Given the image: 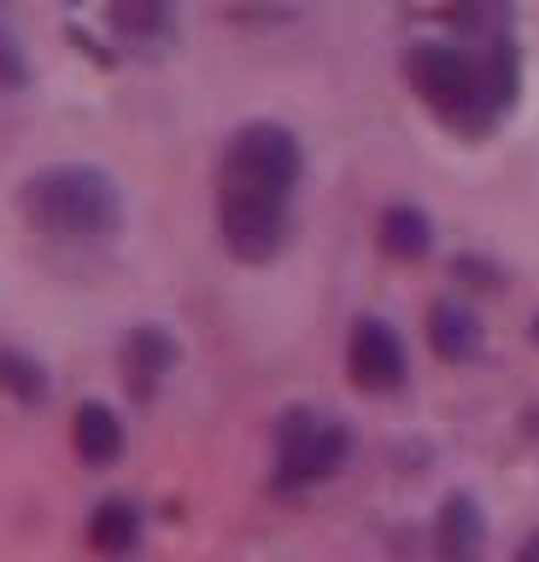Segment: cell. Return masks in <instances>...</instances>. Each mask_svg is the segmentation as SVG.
Instances as JSON below:
<instances>
[{
    "mask_svg": "<svg viewBox=\"0 0 539 562\" xmlns=\"http://www.w3.org/2000/svg\"><path fill=\"white\" fill-rule=\"evenodd\" d=\"M428 340H434V351H440V358L463 363L469 351L481 346V328H475V316H469L463 305H434V311H428Z\"/></svg>",
    "mask_w": 539,
    "mask_h": 562,
    "instance_id": "30bf717a",
    "label": "cell"
},
{
    "mask_svg": "<svg viewBox=\"0 0 539 562\" xmlns=\"http://www.w3.org/2000/svg\"><path fill=\"white\" fill-rule=\"evenodd\" d=\"M170 363H177V346H170L165 328H135L124 340V375H130L135 393H153Z\"/></svg>",
    "mask_w": 539,
    "mask_h": 562,
    "instance_id": "ba28073f",
    "label": "cell"
},
{
    "mask_svg": "<svg viewBox=\"0 0 539 562\" xmlns=\"http://www.w3.org/2000/svg\"><path fill=\"white\" fill-rule=\"evenodd\" d=\"M30 82V59L19 47V35H12V24L0 18V88H24Z\"/></svg>",
    "mask_w": 539,
    "mask_h": 562,
    "instance_id": "5bb4252c",
    "label": "cell"
},
{
    "mask_svg": "<svg viewBox=\"0 0 539 562\" xmlns=\"http://www.w3.org/2000/svg\"><path fill=\"white\" fill-rule=\"evenodd\" d=\"M24 211H30V223L59 235V240H100L124 217V200H117L106 170L54 165V170H36L24 182Z\"/></svg>",
    "mask_w": 539,
    "mask_h": 562,
    "instance_id": "6da1fadb",
    "label": "cell"
},
{
    "mask_svg": "<svg viewBox=\"0 0 539 562\" xmlns=\"http://www.w3.org/2000/svg\"><path fill=\"white\" fill-rule=\"evenodd\" d=\"M217 217H223V246L247 263H265L282 252L288 240V205L276 200H247V193H217Z\"/></svg>",
    "mask_w": 539,
    "mask_h": 562,
    "instance_id": "5b68a950",
    "label": "cell"
},
{
    "mask_svg": "<svg viewBox=\"0 0 539 562\" xmlns=\"http://www.w3.org/2000/svg\"><path fill=\"white\" fill-rule=\"evenodd\" d=\"M112 24L130 30V35H159V30L170 24V12H165V7H117Z\"/></svg>",
    "mask_w": 539,
    "mask_h": 562,
    "instance_id": "9a60e30c",
    "label": "cell"
},
{
    "mask_svg": "<svg viewBox=\"0 0 539 562\" xmlns=\"http://www.w3.org/2000/svg\"><path fill=\"white\" fill-rule=\"evenodd\" d=\"M0 386H7V393H19V398H30V404H36V398L47 393L42 369L30 363L24 351H0Z\"/></svg>",
    "mask_w": 539,
    "mask_h": 562,
    "instance_id": "4fadbf2b",
    "label": "cell"
},
{
    "mask_svg": "<svg viewBox=\"0 0 539 562\" xmlns=\"http://www.w3.org/2000/svg\"><path fill=\"white\" fill-rule=\"evenodd\" d=\"M534 334H539V323H534Z\"/></svg>",
    "mask_w": 539,
    "mask_h": 562,
    "instance_id": "e0dca14e",
    "label": "cell"
},
{
    "mask_svg": "<svg viewBox=\"0 0 539 562\" xmlns=\"http://www.w3.org/2000/svg\"><path fill=\"white\" fill-rule=\"evenodd\" d=\"M516 562H539V533H534L528 544H521V557H516Z\"/></svg>",
    "mask_w": 539,
    "mask_h": 562,
    "instance_id": "2e32d148",
    "label": "cell"
},
{
    "mask_svg": "<svg viewBox=\"0 0 539 562\" xmlns=\"http://www.w3.org/2000/svg\"><path fill=\"white\" fill-rule=\"evenodd\" d=\"M135 533H142V516L124 504V498H112V504H100L94 509V521H89V539H94V551H130Z\"/></svg>",
    "mask_w": 539,
    "mask_h": 562,
    "instance_id": "8fae6325",
    "label": "cell"
},
{
    "mask_svg": "<svg viewBox=\"0 0 539 562\" xmlns=\"http://www.w3.org/2000/svg\"><path fill=\"white\" fill-rule=\"evenodd\" d=\"M305 158L282 123H247L229 153H223V193H247V200H276L288 205L293 182H300Z\"/></svg>",
    "mask_w": 539,
    "mask_h": 562,
    "instance_id": "3957f363",
    "label": "cell"
},
{
    "mask_svg": "<svg viewBox=\"0 0 539 562\" xmlns=\"http://www.w3.org/2000/svg\"><path fill=\"white\" fill-rule=\"evenodd\" d=\"M71 439H77V457H89V463H112V457L124 451V422H117L106 404H82L77 422H71Z\"/></svg>",
    "mask_w": 539,
    "mask_h": 562,
    "instance_id": "9c48e42d",
    "label": "cell"
},
{
    "mask_svg": "<svg viewBox=\"0 0 539 562\" xmlns=\"http://www.w3.org/2000/svg\"><path fill=\"white\" fill-rule=\"evenodd\" d=\"M346 369H352V381L363 393H393L405 381V346H398V334L388 323L363 316L352 328V340H346Z\"/></svg>",
    "mask_w": 539,
    "mask_h": 562,
    "instance_id": "8992f818",
    "label": "cell"
},
{
    "mask_svg": "<svg viewBox=\"0 0 539 562\" xmlns=\"http://www.w3.org/2000/svg\"><path fill=\"white\" fill-rule=\"evenodd\" d=\"M381 246H388L393 258H423L428 252V217L411 205H393L388 217H381Z\"/></svg>",
    "mask_w": 539,
    "mask_h": 562,
    "instance_id": "7c38bea8",
    "label": "cell"
},
{
    "mask_svg": "<svg viewBox=\"0 0 539 562\" xmlns=\"http://www.w3.org/2000/svg\"><path fill=\"white\" fill-rule=\"evenodd\" d=\"M481 544H486V521H481L475 498H463V492L446 498L440 516H434V551H440V562H475Z\"/></svg>",
    "mask_w": 539,
    "mask_h": 562,
    "instance_id": "52a82bcc",
    "label": "cell"
},
{
    "mask_svg": "<svg viewBox=\"0 0 539 562\" xmlns=\"http://www.w3.org/2000/svg\"><path fill=\"white\" fill-rule=\"evenodd\" d=\"M411 82H416V94H423L446 123H458V130H486V123L498 117V100H493V88H486L481 59L463 47H451V42L416 47L411 53Z\"/></svg>",
    "mask_w": 539,
    "mask_h": 562,
    "instance_id": "7a4b0ae2",
    "label": "cell"
},
{
    "mask_svg": "<svg viewBox=\"0 0 539 562\" xmlns=\"http://www.w3.org/2000/svg\"><path fill=\"white\" fill-rule=\"evenodd\" d=\"M352 439H346L340 422H328L317 411H288L282 428H276V481L282 486H311V481H328Z\"/></svg>",
    "mask_w": 539,
    "mask_h": 562,
    "instance_id": "277c9868",
    "label": "cell"
}]
</instances>
